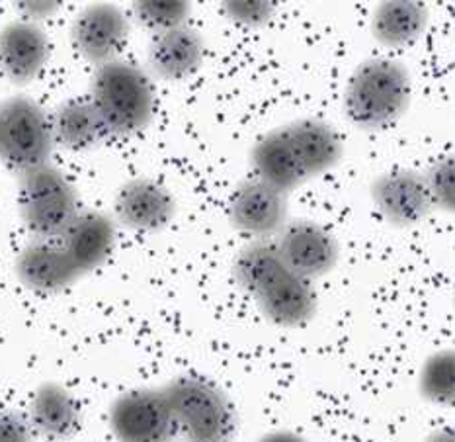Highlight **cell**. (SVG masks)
Returning a JSON list of instances; mask_svg holds the SVG:
<instances>
[{
	"instance_id": "8992f818",
	"label": "cell",
	"mask_w": 455,
	"mask_h": 442,
	"mask_svg": "<svg viewBox=\"0 0 455 442\" xmlns=\"http://www.w3.org/2000/svg\"><path fill=\"white\" fill-rule=\"evenodd\" d=\"M108 419L117 442H174L178 437L163 388L127 391L114 401Z\"/></svg>"
},
{
	"instance_id": "4316f807",
	"label": "cell",
	"mask_w": 455,
	"mask_h": 442,
	"mask_svg": "<svg viewBox=\"0 0 455 442\" xmlns=\"http://www.w3.org/2000/svg\"><path fill=\"white\" fill-rule=\"evenodd\" d=\"M0 442H34V429L18 411H0Z\"/></svg>"
},
{
	"instance_id": "7c38bea8",
	"label": "cell",
	"mask_w": 455,
	"mask_h": 442,
	"mask_svg": "<svg viewBox=\"0 0 455 442\" xmlns=\"http://www.w3.org/2000/svg\"><path fill=\"white\" fill-rule=\"evenodd\" d=\"M49 37L44 28L20 20L0 29V71L10 83L29 84L42 75L49 59Z\"/></svg>"
},
{
	"instance_id": "277c9868",
	"label": "cell",
	"mask_w": 455,
	"mask_h": 442,
	"mask_svg": "<svg viewBox=\"0 0 455 442\" xmlns=\"http://www.w3.org/2000/svg\"><path fill=\"white\" fill-rule=\"evenodd\" d=\"M18 208L36 239H59L81 212L73 182L53 165L20 174Z\"/></svg>"
},
{
	"instance_id": "d6986e66",
	"label": "cell",
	"mask_w": 455,
	"mask_h": 442,
	"mask_svg": "<svg viewBox=\"0 0 455 442\" xmlns=\"http://www.w3.org/2000/svg\"><path fill=\"white\" fill-rule=\"evenodd\" d=\"M28 421L34 433L52 440H65L81 429V407L61 384L45 382L34 391Z\"/></svg>"
},
{
	"instance_id": "e0dca14e",
	"label": "cell",
	"mask_w": 455,
	"mask_h": 442,
	"mask_svg": "<svg viewBox=\"0 0 455 442\" xmlns=\"http://www.w3.org/2000/svg\"><path fill=\"white\" fill-rule=\"evenodd\" d=\"M307 179L332 171L342 161L344 143L334 127L319 117H299L283 125Z\"/></svg>"
},
{
	"instance_id": "ba28073f",
	"label": "cell",
	"mask_w": 455,
	"mask_h": 442,
	"mask_svg": "<svg viewBox=\"0 0 455 442\" xmlns=\"http://www.w3.org/2000/svg\"><path fill=\"white\" fill-rule=\"evenodd\" d=\"M229 221L236 231L252 239H270L290 221V196L252 176L235 189Z\"/></svg>"
},
{
	"instance_id": "ac0fdd59",
	"label": "cell",
	"mask_w": 455,
	"mask_h": 442,
	"mask_svg": "<svg viewBox=\"0 0 455 442\" xmlns=\"http://www.w3.org/2000/svg\"><path fill=\"white\" fill-rule=\"evenodd\" d=\"M249 159L254 179L288 196L309 181L283 127L262 135L252 145Z\"/></svg>"
},
{
	"instance_id": "603a6c76",
	"label": "cell",
	"mask_w": 455,
	"mask_h": 442,
	"mask_svg": "<svg viewBox=\"0 0 455 442\" xmlns=\"http://www.w3.org/2000/svg\"><path fill=\"white\" fill-rule=\"evenodd\" d=\"M419 388L424 399L438 406H451L455 398L453 384V352L438 350L420 370Z\"/></svg>"
},
{
	"instance_id": "44dd1931",
	"label": "cell",
	"mask_w": 455,
	"mask_h": 442,
	"mask_svg": "<svg viewBox=\"0 0 455 442\" xmlns=\"http://www.w3.org/2000/svg\"><path fill=\"white\" fill-rule=\"evenodd\" d=\"M49 120H52L55 145H61L68 151H88L108 137L106 127L88 98L86 100L73 98L63 102Z\"/></svg>"
},
{
	"instance_id": "52a82bcc",
	"label": "cell",
	"mask_w": 455,
	"mask_h": 442,
	"mask_svg": "<svg viewBox=\"0 0 455 442\" xmlns=\"http://www.w3.org/2000/svg\"><path fill=\"white\" fill-rule=\"evenodd\" d=\"M274 245L285 267L309 282L331 274L340 259V247L334 235L321 223L309 220L285 223L275 235Z\"/></svg>"
},
{
	"instance_id": "7a4b0ae2",
	"label": "cell",
	"mask_w": 455,
	"mask_h": 442,
	"mask_svg": "<svg viewBox=\"0 0 455 442\" xmlns=\"http://www.w3.org/2000/svg\"><path fill=\"white\" fill-rule=\"evenodd\" d=\"M88 100L102 120L108 137L141 133L155 116L151 76L141 67L122 59L96 67Z\"/></svg>"
},
{
	"instance_id": "83f0119b",
	"label": "cell",
	"mask_w": 455,
	"mask_h": 442,
	"mask_svg": "<svg viewBox=\"0 0 455 442\" xmlns=\"http://www.w3.org/2000/svg\"><path fill=\"white\" fill-rule=\"evenodd\" d=\"M259 442H309L293 430H272L259 438Z\"/></svg>"
},
{
	"instance_id": "30bf717a",
	"label": "cell",
	"mask_w": 455,
	"mask_h": 442,
	"mask_svg": "<svg viewBox=\"0 0 455 442\" xmlns=\"http://www.w3.org/2000/svg\"><path fill=\"white\" fill-rule=\"evenodd\" d=\"M130 37V20L116 4L96 3L78 12L71 28V42L88 63L100 67L116 61Z\"/></svg>"
},
{
	"instance_id": "5bb4252c",
	"label": "cell",
	"mask_w": 455,
	"mask_h": 442,
	"mask_svg": "<svg viewBox=\"0 0 455 442\" xmlns=\"http://www.w3.org/2000/svg\"><path fill=\"white\" fill-rule=\"evenodd\" d=\"M116 221L98 210H81L57 241L81 274H88L110 259L116 245Z\"/></svg>"
},
{
	"instance_id": "f1b7e54d",
	"label": "cell",
	"mask_w": 455,
	"mask_h": 442,
	"mask_svg": "<svg viewBox=\"0 0 455 442\" xmlns=\"http://www.w3.org/2000/svg\"><path fill=\"white\" fill-rule=\"evenodd\" d=\"M427 442H453V433L450 429H440L436 433H432Z\"/></svg>"
},
{
	"instance_id": "ffe728a7",
	"label": "cell",
	"mask_w": 455,
	"mask_h": 442,
	"mask_svg": "<svg viewBox=\"0 0 455 442\" xmlns=\"http://www.w3.org/2000/svg\"><path fill=\"white\" fill-rule=\"evenodd\" d=\"M430 22L428 6L417 0H387L375 6L371 36L383 47L401 49L417 44Z\"/></svg>"
},
{
	"instance_id": "4fadbf2b",
	"label": "cell",
	"mask_w": 455,
	"mask_h": 442,
	"mask_svg": "<svg viewBox=\"0 0 455 442\" xmlns=\"http://www.w3.org/2000/svg\"><path fill=\"white\" fill-rule=\"evenodd\" d=\"M16 274L28 290L57 293L83 277L57 239H36L20 251Z\"/></svg>"
},
{
	"instance_id": "484cf974",
	"label": "cell",
	"mask_w": 455,
	"mask_h": 442,
	"mask_svg": "<svg viewBox=\"0 0 455 442\" xmlns=\"http://www.w3.org/2000/svg\"><path fill=\"white\" fill-rule=\"evenodd\" d=\"M221 6L227 18L246 28L266 26L275 12V4L268 0H229Z\"/></svg>"
},
{
	"instance_id": "cb8c5ba5",
	"label": "cell",
	"mask_w": 455,
	"mask_h": 442,
	"mask_svg": "<svg viewBox=\"0 0 455 442\" xmlns=\"http://www.w3.org/2000/svg\"><path fill=\"white\" fill-rule=\"evenodd\" d=\"M133 12L143 28L161 34L166 29L184 26L192 14V4L184 0H141V3H133Z\"/></svg>"
},
{
	"instance_id": "3957f363",
	"label": "cell",
	"mask_w": 455,
	"mask_h": 442,
	"mask_svg": "<svg viewBox=\"0 0 455 442\" xmlns=\"http://www.w3.org/2000/svg\"><path fill=\"white\" fill-rule=\"evenodd\" d=\"M186 442H231L236 433V414L225 391L212 380L182 374L163 388Z\"/></svg>"
},
{
	"instance_id": "9a60e30c",
	"label": "cell",
	"mask_w": 455,
	"mask_h": 442,
	"mask_svg": "<svg viewBox=\"0 0 455 442\" xmlns=\"http://www.w3.org/2000/svg\"><path fill=\"white\" fill-rule=\"evenodd\" d=\"M264 317L280 327H301L316 313V293L313 284L290 269L278 274L252 298Z\"/></svg>"
},
{
	"instance_id": "8fae6325",
	"label": "cell",
	"mask_w": 455,
	"mask_h": 442,
	"mask_svg": "<svg viewBox=\"0 0 455 442\" xmlns=\"http://www.w3.org/2000/svg\"><path fill=\"white\" fill-rule=\"evenodd\" d=\"M172 192L153 179H132L117 190L116 218L127 229L153 233L171 225L176 215Z\"/></svg>"
},
{
	"instance_id": "5b68a950",
	"label": "cell",
	"mask_w": 455,
	"mask_h": 442,
	"mask_svg": "<svg viewBox=\"0 0 455 442\" xmlns=\"http://www.w3.org/2000/svg\"><path fill=\"white\" fill-rule=\"evenodd\" d=\"M52 120L36 100L10 96L0 102V161L20 174L49 165L53 153Z\"/></svg>"
},
{
	"instance_id": "6da1fadb",
	"label": "cell",
	"mask_w": 455,
	"mask_h": 442,
	"mask_svg": "<svg viewBox=\"0 0 455 442\" xmlns=\"http://www.w3.org/2000/svg\"><path fill=\"white\" fill-rule=\"evenodd\" d=\"M412 98L409 68L387 57L360 63L344 88L346 120L362 132H383L407 114Z\"/></svg>"
},
{
	"instance_id": "7402d4cb",
	"label": "cell",
	"mask_w": 455,
	"mask_h": 442,
	"mask_svg": "<svg viewBox=\"0 0 455 442\" xmlns=\"http://www.w3.org/2000/svg\"><path fill=\"white\" fill-rule=\"evenodd\" d=\"M285 269L278 249L270 239H254L239 251L233 262V277L243 292L254 298Z\"/></svg>"
},
{
	"instance_id": "2e32d148",
	"label": "cell",
	"mask_w": 455,
	"mask_h": 442,
	"mask_svg": "<svg viewBox=\"0 0 455 442\" xmlns=\"http://www.w3.org/2000/svg\"><path fill=\"white\" fill-rule=\"evenodd\" d=\"M205 55L204 36L192 26H178L155 34L149 45V67L163 81H184L200 71Z\"/></svg>"
},
{
	"instance_id": "d4e9b609",
	"label": "cell",
	"mask_w": 455,
	"mask_h": 442,
	"mask_svg": "<svg viewBox=\"0 0 455 442\" xmlns=\"http://www.w3.org/2000/svg\"><path fill=\"white\" fill-rule=\"evenodd\" d=\"M428 192L434 208L451 213L455 208V186H453V159L443 157V159L434 163L430 169L424 173Z\"/></svg>"
},
{
	"instance_id": "9c48e42d",
	"label": "cell",
	"mask_w": 455,
	"mask_h": 442,
	"mask_svg": "<svg viewBox=\"0 0 455 442\" xmlns=\"http://www.w3.org/2000/svg\"><path fill=\"white\" fill-rule=\"evenodd\" d=\"M370 196L383 220L395 228H412L434 210L424 173L399 169L375 176Z\"/></svg>"
}]
</instances>
